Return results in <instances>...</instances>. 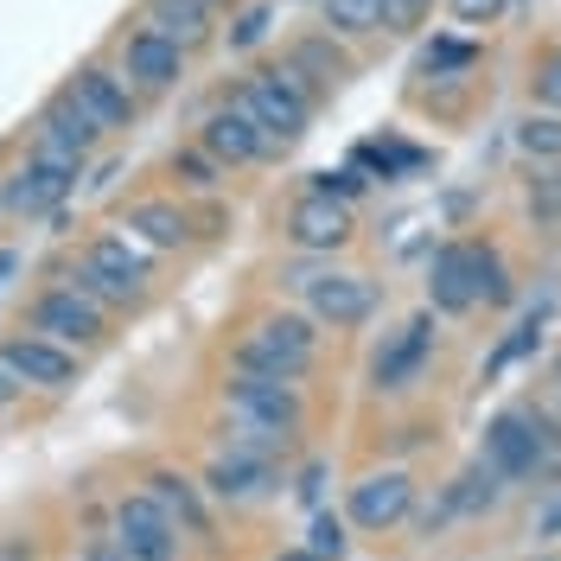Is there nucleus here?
I'll return each instance as SVG.
<instances>
[{"instance_id": "f257e3e1", "label": "nucleus", "mask_w": 561, "mask_h": 561, "mask_svg": "<svg viewBox=\"0 0 561 561\" xmlns=\"http://www.w3.org/2000/svg\"><path fill=\"white\" fill-rule=\"evenodd\" d=\"M485 459L511 479V485H542L561 472V427L536 402L497 409L485 421Z\"/></svg>"}, {"instance_id": "f03ea898", "label": "nucleus", "mask_w": 561, "mask_h": 561, "mask_svg": "<svg viewBox=\"0 0 561 561\" xmlns=\"http://www.w3.org/2000/svg\"><path fill=\"white\" fill-rule=\"evenodd\" d=\"M319 357V319L313 313H268L249 325V339L237 345V370L255 377H280V383H300Z\"/></svg>"}, {"instance_id": "7ed1b4c3", "label": "nucleus", "mask_w": 561, "mask_h": 561, "mask_svg": "<svg viewBox=\"0 0 561 561\" xmlns=\"http://www.w3.org/2000/svg\"><path fill=\"white\" fill-rule=\"evenodd\" d=\"M319 90L313 77H300L294 65H268V70H255V77H243V90H237V103L268 128V135L280 140H300L307 135V122H313V108H319Z\"/></svg>"}, {"instance_id": "20e7f679", "label": "nucleus", "mask_w": 561, "mask_h": 561, "mask_svg": "<svg viewBox=\"0 0 561 561\" xmlns=\"http://www.w3.org/2000/svg\"><path fill=\"white\" fill-rule=\"evenodd\" d=\"M26 325L33 332H45V339H58V345L70 351H90L108 339V313L96 307V300H83L70 280H58V287H45L33 307H26Z\"/></svg>"}, {"instance_id": "39448f33", "label": "nucleus", "mask_w": 561, "mask_h": 561, "mask_svg": "<svg viewBox=\"0 0 561 561\" xmlns=\"http://www.w3.org/2000/svg\"><path fill=\"white\" fill-rule=\"evenodd\" d=\"M198 147H205L217 167H255V160H275L287 140L268 135V128H262V122H255V115H249L237 96H230L224 108H210V115H205V128H198Z\"/></svg>"}, {"instance_id": "423d86ee", "label": "nucleus", "mask_w": 561, "mask_h": 561, "mask_svg": "<svg viewBox=\"0 0 561 561\" xmlns=\"http://www.w3.org/2000/svg\"><path fill=\"white\" fill-rule=\"evenodd\" d=\"M294 287H300L307 313L319 325H332V332H357V325H370V313L383 307V294L364 275H332L325 268V275H294Z\"/></svg>"}, {"instance_id": "0eeeda50", "label": "nucleus", "mask_w": 561, "mask_h": 561, "mask_svg": "<svg viewBox=\"0 0 561 561\" xmlns=\"http://www.w3.org/2000/svg\"><path fill=\"white\" fill-rule=\"evenodd\" d=\"M357 237V217H351L345 198H325V192H300L294 210H287V243L300 255H339Z\"/></svg>"}, {"instance_id": "6e6552de", "label": "nucleus", "mask_w": 561, "mask_h": 561, "mask_svg": "<svg viewBox=\"0 0 561 561\" xmlns=\"http://www.w3.org/2000/svg\"><path fill=\"white\" fill-rule=\"evenodd\" d=\"M115 542L128 561H173L179 556V524L160 511L153 491H135L115 504Z\"/></svg>"}, {"instance_id": "1a4fd4ad", "label": "nucleus", "mask_w": 561, "mask_h": 561, "mask_svg": "<svg viewBox=\"0 0 561 561\" xmlns=\"http://www.w3.org/2000/svg\"><path fill=\"white\" fill-rule=\"evenodd\" d=\"M351 524L370 529V536H383V529L409 524L415 517V472H402V466H389V472H370V479H357L351 485Z\"/></svg>"}, {"instance_id": "9d476101", "label": "nucleus", "mask_w": 561, "mask_h": 561, "mask_svg": "<svg viewBox=\"0 0 561 561\" xmlns=\"http://www.w3.org/2000/svg\"><path fill=\"white\" fill-rule=\"evenodd\" d=\"M224 402H230V415H243V421H262V427H275V434H300V389L280 383V377L237 370V377L224 383Z\"/></svg>"}, {"instance_id": "9b49d317", "label": "nucleus", "mask_w": 561, "mask_h": 561, "mask_svg": "<svg viewBox=\"0 0 561 561\" xmlns=\"http://www.w3.org/2000/svg\"><path fill=\"white\" fill-rule=\"evenodd\" d=\"M70 192H77V179L58 173V167L38 160V153H26L13 173L0 179V205H7V217H58Z\"/></svg>"}, {"instance_id": "f8f14e48", "label": "nucleus", "mask_w": 561, "mask_h": 561, "mask_svg": "<svg viewBox=\"0 0 561 561\" xmlns=\"http://www.w3.org/2000/svg\"><path fill=\"white\" fill-rule=\"evenodd\" d=\"M427 357H434V307L427 313H415L409 325H396L383 339V351H377V364H370V383L383 389H409L421 383V370H427Z\"/></svg>"}, {"instance_id": "ddd939ff", "label": "nucleus", "mask_w": 561, "mask_h": 561, "mask_svg": "<svg viewBox=\"0 0 561 561\" xmlns=\"http://www.w3.org/2000/svg\"><path fill=\"white\" fill-rule=\"evenodd\" d=\"M0 364L20 377V383H33V389H70L77 383V351L58 345V339H45V332H20V339H7L0 345Z\"/></svg>"}, {"instance_id": "4468645a", "label": "nucleus", "mask_w": 561, "mask_h": 561, "mask_svg": "<svg viewBox=\"0 0 561 561\" xmlns=\"http://www.w3.org/2000/svg\"><path fill=\"white\" fill-rule=\"evenodd\" d=\"M205 491L217 497V504H262V497H275L280 491V466L268 454H243V447H230V454L210 459Z\"/></svg>"}, {"instance_id": "2eb2a0df", "label": "nucleus", "mask_w": 561, "mask_h": 561, "mask_svg": "<svg viewBox=\"0 0 561 561\" xmlns=\"http://www.w3.org/2000/svg\"><path fill=\"white\" fill-rule=\"evenodd\" d=\"M472 262H479V237L434 249V262H427V307H434V313H472V307H479Z\"/></svg>"}, {"instance_id": "dca6fc26", "label": "nucleus", "mask_w": 561, "mask_h": 561, "mask_svg": "<svg viewBox=\"0 0 561 561\" xmlns=\"http://www.w3.org/2000/svg\"><path fill=\"white\" fill-rule=\"evenodd\" d=\"M122 77L135 90H173L179 77H185V45H173L153 26H135V33L122 38Z\"/></svg>"}, {"instance_id": "f3484780", "label": "nucleus", "mask_w": 561, "mask_h": 561, "mask_svg": "<svg viewBox=\"0 0 561 561\" xmlns=\"http://www.w3.org/2000/svg\"><path fill=\"white\" fill-rule=\"evenodd\" d=\"M70 96L90 108V115L103 122L108 135L135 128V83H128L122 70H108V65H83L77 77H70Z\"/></svg>"}, {"instance_id": "a211bd4d", "label": "nucleus", "mask_w": 561, "mask_h": 561, "mask_svg": "<svg viewBox=\"0 0 561 561\" xmlns=\"http://www.w3.org/2000/svg\"><path fill=\"white\" fill-rule=\"evenodd\" d=\"M83 268H96L108 287H122L135 307L147 300V280H153V275H147V255H140L128 237H96V243L83 249Z\"/></svg>"}, {"instance_id": "6ab92c4d", "label": "nucleus", "mask_w": 561, "mask_h": 561, "mask_svg": "<svg viewBox=\"0 0 561 561\" xmlns=\"http://www.w3.org/2000/svg\"><path fill=\"white\" fill-rule=\"evenodd\" d=\"M147 491L160 497V511H167V517H173V524L185 529V536L210 542V529H217V524H210L205 497H198V485H192L185 472H173V466H153V472H147Z\"/></svg>"}, {"instance_id": "aec40b11", "label": "nucleus", "mask_w": 561, "mask_h": 561, "mask_svg": "<svg viewBox=\"0 0 561 561\" xmlns=\"http://www.w3.org/2000/svg\"><path fill=\"white\" fill-rule=\"evenodd\" d=\"M38 135L65 140V147H77V153H96L108 128H103V122H96V115H90L83 103H77V96H70V83H65V90H58L51 103L38 108Z\"/></svg>"}, {"instance_id": "412c9836", "label": "nucleus", "mask_w": 561, "mask_h": 561, "mask_svg": "<svg viewBox=\"0 0 561 561\" xmlns=\"http://www.w3.org/2000/svg\"><path fill=\"white\" fill-rule=\"evenodd\" d=\"M140 13H147V26L153 33H167L173 45H185V51H198L210 38V0H140Z\"/></svg>"}, {"instance_id": "4be33fe9", "label": "nucleus", "mask_w": 561, "mask_h": 561, "mask_svg": "<svg viewBox=\"0 0 561 561\" xmlns=\"http://www.w3.org/2000/svg\"><path fill=\"white\" fill-rule=\"evenodd\" d=\"M287 65L300 70V77H313L319 90H339L351 77V51L339 45V33H300L287 45Z\"/></svg>"}, {"instance_id": "5701e85b", "label": "nucleus", "mask_w": 561, "mask_h": 561, "mask_svg": "<svg viewBox=\"0 0 561 561\" xmlns=\"http://www.w3.org/2000/svg\"><path fill=\"white\" fill-rule=\"evenodd\" d=\"M122 230H135L147 249H185L192 243V217H185V205H173V198H140V205H128V224Z\"/></svg>"}, {"instance_id": "b1692460", "label": "nucleus", "mask_w": 561, "mask_h": 561, "mask_svg": "<svg viewBox=\"0 0 561 561\" xmlns=\"http://www.w3.org/2000/svg\"><path fill=\"white\" fill-rule=\"evenodd\" d=\"M504 485H511V479H504V472H497V466L479 454V459H472V466L454 479V485H447V497H440V504H447L454 517H485V511H497V504H504Z\"/></svg>"}, {"instance_id": "393cba45", "label": "nucleus", "mask_w": 561, "mask_h": 561, "mask_svg": "<svg viewBox=\"0 0 561 561\" xmlns=\"http://www.w3.org/2000/svg\"><path fill=\"white\" fill-rule=\"evenodd\" d=\"M319 13H325V33H339V38H370V33H383L389 0H325Z\"/></svg>"}, {"instance_id": "a878e982", "label": "nucleus", "mask_w": 561, "mask_h": 561, "mask_svg": "<svg viewBox=\"0 0 561 561\" xmlns=\"http://www.w3.org/2000/svg\"><path fill=\"white\" fill-rule=\"evenodd\" d=\"M517 147L529 160H561V108H529L517 122Z\"/></svg>"}, {"instance_id": "bb28decb", "label": "nucleus", "mask_w": 561, "mask_h": 561, "mask_svg": "<svg viewBox=\"0 0 561 561\" xmlns=\"http://www.w3.org/2000/svg\"><path fill=\"white\" fill-rule=\"evenodd\" d=\"M472 280H479V307H511V294H517V280H511V268H504V255H497L491 243H479Z\"/></svg>"}, {"instance_id": "cd10ccee", "label": "nucleus", "mask_w": 561, "mask_h": 561, "mask_svg": "<svg viewBox=\"0 0 561 561\" xmlns=\"http://www.w3.org/2000/svg\"><path fill=\"white\" fill-rule=\"evenodd\" d=\"M167 167H173V179L185 185V192H217V179H224V167L210 160L205 147H173Z\"/></svg>"}, {"instance_id": "c85d7f7f", "label": "nucleus", "mask_w": 561, "mask_h": 561, "mask_svg": "<svg viewBox=\"0 0 561 561\" xmlns=\"http://www.w3.org/2000/svg\"><path fill=\"white\" fill-rule=\"evenodd\" d=\"M529 103L561 108V45H542V51L529 58Z\"/></svg>"}, {"instance_id": "c756f323", "label": "nucleus", "mask_w": 561, "mask_h": 561, "mask_svg": "<svg viewBox=\"0 0 561 561\" xmlns=\"http://www.w3.org/2000/svg\"><path fill=\"white\" fill-rule=\"evenodd\" d=\"M479 65V45L472 38H434L421 51V77H454V70H472Z\"/></svg>"}, {"instance_id": "7c9ffc66", "label": "nucleus", "mask_w": 561, "mask_h": 561, "mask_svg": "<svg viewBox=\"0 0 561 561\" xmlns=\"http://www.w3.org/2000/svg\"><path fill=\"white\" fill-rule=\"evenodd\" d=\"M536 345H542V319H524V325H517V332H511V339H504V345H497V351L485 357V383H497V377H504L511 364H524V357H529Z\"/></svg>"}, {"instance_id": "2f4dec72", "label": "nucleus", "mask_w": 561, "mask_h": 561, "mask_svg": "<svg viewBox=\"0 0 561 561\" xmlns=\"http://www.w3.org/2000/svg\"><path fill=\"white\" fill-rule=\"evenodd\" d=\"M268 26H275V7H268V0H249L243 13L230 20V33H224V45H230V51H255V45L268 38Z\"/></svg>"}, {"instance_id": "473e14b6", "label": "nucleus", "mask_w": 561, "mask_h": 561, "mask_svg": "<svg viewBox=\"0 0 561 561\" xmlns=\"http://www.w3.org/2000/svg\"><path fill=\"white\" fill-rule=\"evenodd\" d=\"M307 549L319 561H345L351 536H345V517H332V511H313V529H307Z\"/></svg>"}, {"instance_id": "72a5a7b5", "label": "nucleus", "mask_w": 561, "mask_h": 561, "mask_svg": "<svg viewBox=\"0 0 561 561\" xmlns=\"http://www.w3.org/2000/svg\"><path fill=\"white\" fill-rule=\"evenodd\" d=\"M307 192H325V198H345V205H357L364 198V173L357 167H325V173H313V185Z\"/></svg>"}, {"instance_id": "f704fd0d", "label": "nucleus", "mask_w": 561, "mask_h": 561, "mask_svg": "<svg viewBox=\"0 0 561 561\" xmlns=\"http://www.w3.org/2000/svg\"><path fill=\"white\" fill-rule=\"evenodd\" d=\"M447 7H454L459 26H472V33H485V26H497L511 13V0H447Z\"/></svg>"}, {"instance_id": "c9c22d12", "label": "nucleus", "mask_w": 561, "mask_h": 561, "mask_svg": "<svg viewBox=\"0 0 561 561\" xmlns=\"http://www.w3.org/2000/svg\"><path fill=\"white\" fill-rule=\"evenodd\" d=\"M427 13H434V0H389V13H383V33H421L427 26Z\"/></svg>"}, {"instance_id": "e433bc0d", "label": "nucleus", "mask_w": 561, "mask_h": 561, "mask_svg": "<svg viewBox=\"0 0 561 561\" xmlns=\"http://www.w3.org/2000/svg\"><path fill=\"white\" fill-rule=\"evenodd\" d=\"M319 485H325V466H307V472H300V504H319Z\"/></svg>"}, {"instance_id": "4c0bfd02", "label": "nucleus", "mask_w": 561, "mask_h": 561, "mask_svg": "<svg viewBox=\"0 0 561 561\" xmlns=\"http://www.w3.org/2000/svg\"><path fill=\"white\" fill-rule=\"evenodd\" d=\"M20 377H13V370H7V364H0V409H13V402H20Z\"/></svg>"}, {"instance_id": "58836bf2", "label": "nucleus", "mask_w": 561, "mask_h": 561, "mask_svg": "<svg viewBox=\"0 0 561 561\" xmlns=\"http://www.w3.org/2000/svg\"><path fill=\"white\" fill-rule=\"evenodd\" d=\"M20 275V249H0V287Z\"/></svg>"}, {"instance_id": "ea45409f", "label": "nucleus", "mask_w": 561, "mask_h": 561, "mask_svg": "<svg viewBox=\"0 0 561 561\" xmlns=\"http://www.w3.org/2000/svg\"><path fill=\"white\" fill-rule=\"evenodd\" d=\"M275 561H319V556H313V549H307V542H294V549H280Z\"/></svg>"}, {"instance_id": "a19ab883", "label": "nucleus", "mask_w": 561, "mask_h": 561, "mask_svg": "<svg viewBox=\"0 0 561 561\" xmlns=\"http://www.w3.org/2000/svg\"><path fill=\"white\" fill-rule=\"evenodd\" d=\"M549 383H556V396H561V351L549 357Z\"/></svg>"}, {"instance_id": "79ce46f5", "label": "nucleus", "mask_w": 561, "mask_h": 561, "mask_svg": "<svg viewBox=\"0 0 561 561\" xmlns=\"http://www.w3.org/2000/svg\"><path fill=\"white\" fill-rule=\"evenodd\" d=\"M542 536H561V511L556 517H542Z\"/></svg>"}, {"instance_id": "37998d69", "label": "nucleus", "mask_w": 561, "mask_h": 561, "mask_svg": "<svg viewBox=\"0 0 561 561\" xmlns=\"http://www.w3.org/2000/svg\"><path fill=\"white\" fill-rule=\"evenodd\" d=\"M511 7H529V0H511Z\"/></svg>"}, {"instance_id": "c03bdc74", "label": "nucleus", "mask_w": 561, "mask_h": 561, "mask_svg": "<svg viewBox=\"0 0 561 561\" xmlns=\"http://www.w3.org/2000/svg\"><path fill=\"white\" fill-rule=\"evenodd\" d=\"M0 217H7V205H0Z\"/></svg>"}, {"instance_id": "a18cd8bd", "label": "nucleus", "mask_w": 561, "mask_h": 561, "mask_svg": "<svg viewBox=\"0 0 561 561\" xmlns=\"http://www.w3.org/2000/svg\"><path fill=\"white\" fill-rule=\"evenodd\" d=\"M542 561H556V556H542Z\"/></svg>"}]
</instances>
